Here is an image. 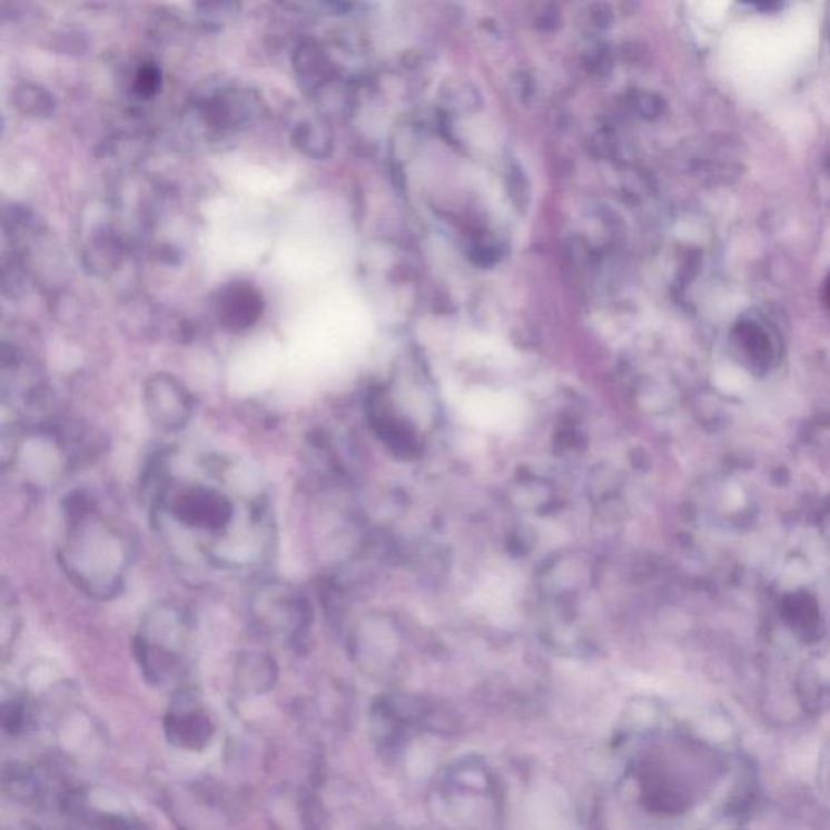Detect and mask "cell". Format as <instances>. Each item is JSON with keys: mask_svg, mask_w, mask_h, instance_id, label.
Returning a JSON list of instances; mask_svg holds the SVG:
<instances>
[{"mask_svg": "<svg viewBox=\"0 0 830 830\" xmlns=\"http://www.w3.org/2000/svg\"><path fill=\"white\" fill-rule=\"evenodd\" d=\"M83 260L95 275H111L120 260V247L112 233L102 229L98 236L91 237L85 247Z\"/></svg>", "mask_w": 830, "mask_h": 830, "instance_id": "obj_9", "label": "cell"}, {"mask_svg": "<svg viewBox=\"0 0 830 830\" xmlns=\"http://www.w3.org/2000/svg\"><path fill=\"white\" fill-rule=\"evenodd\" d=\"M134 93L140 99H151L161 91L162 72L156 63H141L134 77Z\"/></svg>", "mask_w": 830, "mask_h": 830, "instance_id": "obj_13", "label": "cell"}, {"mask_svg": "<svg viewBox=\"0 0 830 830\" xmlns=\"http://www.w3.org/2000/svg\"><path fill=\"white\" fill-rule=\"evenodd\" d=\"M13 106L17 111L33 119H46L55 112V96L37 83H23L13 90Z\"/></svg>", "mask_w": 830, "mask_h": 830, "instance_id": "obj_10", "label": "cell"}, {"mask_svg": "<svg viewBox=\"0 0 830 830\" xmlns=\"http://www.w3.org/2000/svg\"><path fill=\"white\" fill-rule=\"evenodd\" d=\"M194 640V619L182 605L158 604L141 620L135 654L147 679L159 684L186 669Z\"/></svg>", "mask_w": 830, "mask_h": 830, "instance_id": "obj_2", "label": "cell"}, {"mask_svg": "<svg viewBox=\"0 0 830 830\" xmlns=\"http://www.w3.org/2000/svg\"><path fill=\"white\" fill-rule=\"evenodd\" d=\"M822 296H824V303L828 305V308L830 310V273L828 278H826L824 283V290H822Z\"/></svg>", "mask_w": 830, "mask_h": 830, "instance_id": "obj_14", "label": "cell"}, {"mask_svg": "<svg viewBox=\"0 0 830 830\" xmlns=\"http://www.w3.org/2000/svg\"><path fill=\"white\" fill-rule=\"evenodd\" d=\"M251 623L268 636L299 642L312 623V606L299 589L284 581H265L248 602Z\"/></svg>", "mask_w": 830, "mask_h": 830, "instance_id": "obj_4", "label": "cell"}, {"mask_svg": "<svg viewBox=\"0 0 830 830\" xmlns=\"http://www.w3.org/2000/svg\"><path fill=\"white\" fill-rule=\"evenodd\" d=\"M787 606H789L787 619L790 620V624L797 628V631L810 633L814 630L816 622H818V610L812 602L808 601L807 595H793Z\"/></svg>", "mask_w": 830, "mask_h": 830, "instance_id": "obj_12", "label": "cell"}, {"mask_svg": "<svg viewBox=\"0 0 830 830\" xmlns=\"http://www.w3.org/2000/svg\"><path fill=\"white\" fill-rule=\"evenodd\" d=\"M216 322L229 333H244L254 328L265 312L261 290L254 283L236 279L223 284L213 296Z\"/></svg>", "mask_w": 830, "mask_h": 830, "instance_id": "obj_7", "label": "cell"}, {"mask_svg": "<svg viewBox=\"0 0 830 830\" xmlns=\"http://www.w3.org/2000/svg\"><path fill=\"white\" fill-rule=\"evenodd\" d=\"M293 141L308 158H326L332 151V137L320 120H300L294 127Z\"/></svg>", "mask_w": 830, "mask_h": 830, "instance_id": "obj_11", "label": "cell"}, {"mask_svg": "<svg viewBox=\"0 0 830 830\" xmlns=\"http://www.w3.org/2000/svg\"><path fill=\"white\" fill-rule=\"evenodd\" d=\"M28 830V829H27Z\"/></svg>", "mask_w": 830, "mask_h": 830, "instance_id": "obj_15", "label": "cell"}, {"mask_svg": "<svg viewBox=\"0 0 830 830\" xmlns=\"http://www.w3.org/2000/svg\"><path fill=\"white\" fill-rule=\"evenodd\" d=\"M189 701L190 699L182 698L179 704L170 709L166 730L172 743L198 750L205 747L211 738L213 725L205 711Z\"/></svg>", "mask_w": 830, "mask_h": 830, "instance_id": "obj_8", "label": "cell"}, {"mask_svg": "<svg viewBox=\"0 0 830 830\" xmlns=\"http://www.w3.org/2000/svg\"><path fill=\"white\" fill-rule=\"evenodd\" d=\"M144 407L158 431L176 434L189 425L195 404L189 388L179 378L159 372L145 382Z\"/></svg>", "mask_w": 830, "mask_h": 830, "instance_id": "obj_6", "label": "cell"}, {"mask_svg": "<svg viewBox=\"0 0 830 830\" xmlns=\"http://www.w3.org/2000/svg\"><path fill=\"white\" fill-rule=\"evenodd\" d=\"M67 527L59 550L63 573L88 597L111 601L122 592L130 565L129 538L99 513L88 492H73L63 502Z\"/></svg>", "mask_w": 830, "mask_h": 830, "instance_id": "obj_1", "label": "cell"}, {"mask_svg": "<svg viewBox=\"0 0 830 830\" xmlns=\"http://www.w3.org/2000/svg\"><path fill=\"white\" fill-rule=\"evenodd\" d=\"M264 112V98L250 88H216L198 96L191 105V117H195L213 137L246 130L254 126Z\"/></svg>", "mask_w": 830, "mask_h": 830, "instance_id": "obj_5", "label": "cell"}, {"mask_svg": "<svg viewBox=\"0 0 830 830\" xmlns=\"http://www.w3.org/2000/svg\"><path fill=\"white\" fill-rule=\"evenodd\" d=\"M156 506L168 511L170 520L176 521L179 526L216 538L215 544L207 549L208 553L218 547L221 541L226 544L227 538H230L236 520V503L219 487L207 484L169 487Z\"/></svg>", "mask_w": 830, "mask_h": 830, "instance_id": "obj_3", "label": "cell"}]
</instances>
